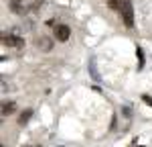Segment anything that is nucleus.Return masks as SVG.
<instances>
[{
  "instance_id": "nucleus-1",
  "label": "nucleus",
  "mask_w": 152,
  "mask_h": 147,
  "mask_svg": "<svg viewBox=\"0 0 152 147\" xmlns=\"http://www.w3.org/2000/svg\"><path fill=\"white\" fill-rule=\"evenodd\" d=\"M122 16H124L126 27H128V29H132V27H134V8H132V2H130V4H126V6L122 8Z\"/></svg>"
},
{
  "instance_id": "nucleus-2",
  "label": "nucleus",
  "mask_w": 152,
  "mask_h": 147,
  "mask_svg": "<svg viewBox=\"0 0 152 147\" xmlns=\"http://www.w3.org/2000/svg\"><path fill=\"white\" fill-rule=\"evenodd\" d=\"M55 37H57V41H67L71 37V29L67 24H59L55 27Z\"/></svg>"
},
{
  "instance_id": "nucleus-3",
  "label": "nucleus",
  "mask_w": 152,
  "mask_h": 147,
  "mask_svg": "<svg viewBox=\"0 0 152 147\" xmlns=\"http://www.w3.org/2000/svg\"><path fill=\"white\" fill-rule=\"evenodd\" d=\"M2 43L8 45V47H20L24 43V39H20V37H16V35H4L2 37Z\"/></svg>"
},
{
  "instance_id": "nucleus-4",
  "label": "nucleus",
  "mask_w": 152,
  "mask_h": 147,
  "mask_svg": "<svg viewBox=\"0 0 152 147\" xmlns=\"http://www.w3.org/2000/svg\"><path fill=\"white\" fill-rule=\"evenodd\" d=\"M39 49H43V51H51V49H53L51 39H49V37H41V39H39Z\"/></svg>"
},
{
  "instance_id": "nucleus-5",
  "label": "nucleus",
  "mask_w": 152,
  "mask_h": 147,
  "mask_svg": "<svg viewBox=\"0 0 152 147\" xmlns=\"http://www.w3.org/2000/svg\"><path fill=\"white\" fill-rule=\"evenodd\" d=\"M14 108H16L14 102H4V104H2V114H4V117H6V114H12Z\"/></svg>"
},
{
  "instance_id": "nucleus-6",
  "label": "nucleus",
  "mask_w": 152,
  "mask_h": 147,
  "mask_svg": "<svg viewBox=\"0 0 152 147\" xmlns=\"http://www.w3.org/2000/svg\"><path fill=\"white\" fill-rule=\"evenodd\" d=\"M136 57H138V70H142L144 68V51H142V47H136Z\"/></svg>"
},
{
  "instance_id": "nucleus-7",
  "label": "nucleus",
  "mask_w": 152,
  "mask_h": 147,
  "mask_svg": "<svg viewBox=\"0 0 152 147\" xmlns=\"http://www.w3.org/2000/svg\"><path fill=\"white\" fill-rule=\"evenodd\" d=\"M10 6H12V12H16V14H23V12H24L23 4H20L18 0H12V2H10Z\"/></svg>"
},
{
  "instance_id": "nucleus-8",
  "label": "nucleus",
  "mask_w": 152,
  "mask_h": 147,
  "mask_svg": "<svg viewBox=\"0 0 152 147\" xmlns=\"http://www.w3.org/2000/svg\"><path fill=\"white\" fill-rule=\"evenodd\" d=\"M31 117H33V110H24L23 114H20V117H18V122H20V125H24V122L28 121V119H31Z\"/></svg>"
},
{
  "instance_id": "nucleus-9",
  "label": "nucleus",
  "mask_w": 152,
  "mask_h": 147,
  "mask_svg": "<svg viewBox=\"0 0 152 147\" xmlns=\"http://www.w3.org/2000/svg\"><path fill=\"white\" fill-rule=\"evenodd\" d=\"M89 70H91V78L94 80H99V74H97V70H95V61L89 59Z\"/></svg>"
},
{
  "instance_id": "nucleus-10",
  "label": "nucleus",
  "mask_w": 152,
  "mask_h": 147,
  "mask_svg": "<svg viewBox=\"0 0 152 147\" xmlns=\"http://www.w3.org/2000/svg\"><path fill=\"white\" fill-rule=\"evenodd\" d=\"M142 100H144L148 106H152V98H150V96H146V94H144V96H142Z\"/></svg>"
},
{
  "instance_id": "nucleus-11",
  "label": "nucleus",
  "mask_w": 152,
  "mask_h": 147,
  "mask_svg": "<svg viewBox=\"0 0 152 147\" xmlns=\"http://www.w3.org/2000/svg\"><path fill=\"white\" fill-rule=\"evenodd\" d=\"M118 2H120V8H124V6H126V4H130L132 0H118Z\"/></svg>"
}]
</instances>
